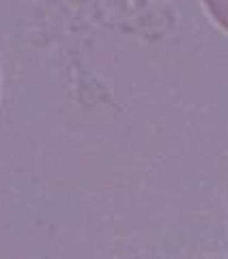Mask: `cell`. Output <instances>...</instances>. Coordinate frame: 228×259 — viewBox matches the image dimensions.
<instances>
[{
    "instance_id": "cell-1",
    "label": "cell",
    "mask_w": 228,
    "mask_h": 259,
    "mask_svg": "<svg viewBox=\"0 0 228 259\" xmlns=\"http://www.w3.org/2000/svg\"><path fill=\"white\" fill-rule=\"evenodd\" d=\"M209 13L222 28L228 30V0H205Z\"/></svg>"
}]
</instances>
